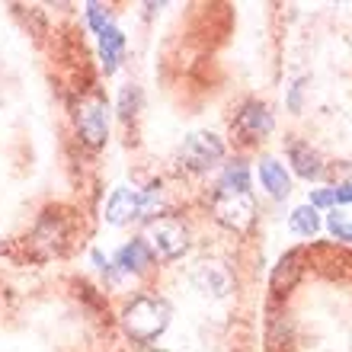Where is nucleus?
Returning a JSON list of instances; mask_svg holds the SVG:
<instances>
[{"label":"nucleus","instance_id":"f257e3e1","mask_svg":"<svg viewBox=\"0 0 352 352\" xmlns=\"http://www.w3.org/2000/svg\"><path fill=\"white\" fill-rule=\"evenodd\" d=\"M170 324V305L160 298H135L125 311H122V327L131 340L151 343L157 340Z\"/></svg>","mask_w":352,"mask_h":352},{"label":"nucleus","instance_id":"f03ea898","mask_svg":"<svg viewBox=\"0 0 352 352\" xmlns=\"http://www.w3.org/2000/svg\"><path fill=\"white\" fill-rule=\"evenodd\" d=\"M148 243L151 256H157V260H176V256H183L189 250V231H186V224L176 218V214H157L154 221L148 224Z\"/></svg>","mask_w":352,"mask_h":352},{"label":"nucleus","instance_id":"7ed1b4c3","mask_svg":"<svg viewBox=\"0 0 352 352\" xmlns=\"http://www.w3.org/2000/svg\"><path fill=\"white\" fill-rule=\"evenodd\" d=\"M212 214L218 224L243 234V231H250L253 218H256V202H253L250 192H228V189H218L212 199Z\"/></svg>","mask_w":352,"mask_h":352},{"label":"nucleus","instance_id":"20e7f679","mask_svg":"<svg viewBox=\"0 0 352 352\" xmlns=\"http://www.w3.org/2000/svg\"><path fill=\"white\" fill-rule=\"evenodd\" d=\"M77 129H80V138L90 144V148H102L106 144V135H109V116H106V100L100 93H90L77 102Z\"/></svg>","mask_w":352,"mask_h":352},{"label":"nucleus","instance_id":"39448f33","mask_svg":"<svg viewBox=\"0 0 352 352\" xmlns=\"http://www.w3.org/2000/svg\"><path fill=\"white\" fill-rule=\"evenodd\" d=\"M221 157H224V144L212 131H195V135H189V138L183 141V151H179L183 167L192 170V173L212 170L214 164H221Z\"/></svg>","mask_w":352,"mask_h":352},{"label":"nucleus","instance_id":"423d86ee","mask_svg":"<svg viewBox=\"0 0 352 352\" xmlns=\"http://www.w3.org/2000/svg\"><path fill=\"white\" fill-rule=\"evenodd\" d=\"M138 218H144V192H135L129 186L116 189L106 202V221L122 228V224H131Z\"/></svg>","mask_w":352,"mask_h":352},{"label":"nucleus","instance_id":"0eeeda50","mask_svg":"<svg viewBox=\"0 0 352 352\" xmlns=\"http://www.w3.org/2000/svg\"><path fill=\"white\" fill-rule=\"evenodd\" d=\"M192 282H195V288H199L202 295H212V298H224L234 288V278H231V272H228V266L218 263V260L195 263Z\"/></svg>","mask_w":352,"mask_h":352},{"label":"nucleus","instance_id":"6e6552de","mask_svg":"<svg viewBox=\"0 0 352 352\" xmlns=\"http://www.w3.org/2000/svg\"><path fill=\"white\" fill-rule=\"evenodd\" d=\"M237 131H241L247 141L263 138L272 131V112L263 106V102H247L241 112H237Z\"/></svg>","mask_w":352,"mask_h":352},{"label":"nucleus","instance_id":"1a4fd4ad","mask_svg":"<svg viewBox=\"0 0 352 352\" xmlns=\"http://www.w3.org/2000/svg\"><path fill=\"white\" fill-rule=\"evenodd\" d=\"M260 179H263V186L269 189L272 199H285V195L292 192V179H288L285 167H282L278 160H272V157L260 160Z\"/></svg>","mask_w":352,"mask_h":352},{"label":"nucleus","instance_id":"9d476101","mask_svg":"<svg viewBox=\"0 0 352 352\" xmlns=\"http://www.w3.org/2000/svg\"><path fill=\"white\" fill-rule=\"evenodd\" d=\"M122 52H125V36H122L116 26H109L106 32H100V58H102V67L106 74H112L122 61Z\"/></svg>","mask_w":352,"mask_h":352},{"label":"nucleus","instance_id":"9b49d317","mask_svg":"<svg viewBox=\"0 0 352 352\" xmlns=\"http://www.w3.org/2000/svg\"><path fill=\"white\" fill-rule=\"evenodd\" d=\"M288 157L295 164V173L305 176V179H314V176H320V170H324L320 167V157L307 148L305 141H292V144H288Z\"/></svg>","mask_w":352,"mask_h":352},{"label":"nucleus","instance_id":"f8f14e48","mask_svg":"<svg viewBox=\"0 0 352 352\" xmlns=\"http://www.w3.org/2000/svg\"><path fill=\"white\" fill-rule=\"evenodd\" d=\"M151 250H148V243L144 241H131V243H125L119 250V256H116V263H119L125 272H141V269H148L151 266Z\"/></svg>","mask_w":352,"mask_h":352},{"label":"nucleus","instance_id":"ddd939ff","mask_svg":"<svg viewBox=\"0 0 352 352\" xmlns=\"http://www.w3.org/2000/svg\"><path fill=\"white\" fill-rule=\"evenodd\" d=\"M301 253H288V256H282V263L276 266V272H272V288H276L278 295L282 292H288V288L295 285V278L301 276Z\"/></svg>","mask_w":352,"mask_h":352},{"label":"nucleus","instance_id":"4468645a","mask_svg":"<svg viewBox=\"0 0 352 352\" xmlns=\"http://www.w3.org/2000/svg\"><path fill=\"white\" fill-rule=\"evenodd\" d=\"M288 228L295 234H301V237H314V234L320 231V214H317V208H311V205H301V208L292 212Z\"/></svg>","mask_w":352,"mask_h":352},{"label":"nucleus","instance_id":"2eb2a0df","mask_svg":"<svg viewBox=\"0 0 352 352\" xmlns=\"http://www.w3.org/2000/svg\"><path fill=\"white\" fill-rule=\"evenodd\" d=\"M218 189H228V192H250V170H247V164H241V160L228 164Z\"/></svg>","mask_w":352,"mask_h":352},{"label":"nucleus","instance_id":"dca6fc26","mask_svg":"<svg viewBox=\"0 0 352 352\" xmlns=\"http://www.w3.org/2000/svg\"><path fill=\"white\" fill-rule=\"evenodd\" d=\"M327 224H330V231H333V237L336 241H346L349 243L352 241V218L346 212H330V218H327Z\"/></svg>","mask_w":352,"mask_h":352},{"label":"nucleus","instance_id":"f3484780","mask_svg":"<svg viewBox=\"0 0 352 352\" xmlns=\"http://www.w3.org/2000/svg\"><path fill=\"white\" fill-rule=\"evenodd\" d=\"M138 102H141V93H138V87H125L122 90V96H119V116L122 119H131L135 116V109H138Z\"/></svg>","mask_w":352,"mask_h":352},{"label":"nucleus","instance_id":"a211bd4d","mask_svg":"<svg viewBox=\"0 0 352 352\" xmlns=\"http://www.w3.org/2000/svg\"><path fill=\"white\" fill-rule=\"evenodd\" d=\"M87 19H90V26L96 29V32H106V29H109V10L102 7V3H90V7H87Z\"/></svg>","mask_w":352,"mask_h":352},{"label":"nucleus","instance_id":"6ab92c4d","mask_svg":"<svg viewBox=\"0 0 352 352\" xmlns=\"http://www.w3.org/2000/svg\"><path fill=\"white\" fill-rule=\"evenodd\" d=\"M330 205H336L333 189H314L311 192V208H330Z\"/></svg>","mask_w":352,"mask_h":352},{"label":"nucleus","instance_id":"aec40b11","mask_svg":"<svg viewBox=\"0 0 352 352\" xmlns=\"http://www.w3.org/2000/svg\"><path fill=\"white\" fill-rule=\"evenodd\" d=\"M336 202H352V183L349 186H340V189H333Z\"/></svg>","mask_w":352,"mask_h":352},{"label":"nucleus","instance_id":"412c9836","mask_svg":"<svg viewBox=\"0 0 352 352\" xmlns=\"http://www.w3.org/2000/svg\"><path fill=\"white\" fill-rule=\"evenodd\" d=\"M154 352H164V349H154Z\"/></svg>","mask_w":352,"mask_h":352}]
</instances>
